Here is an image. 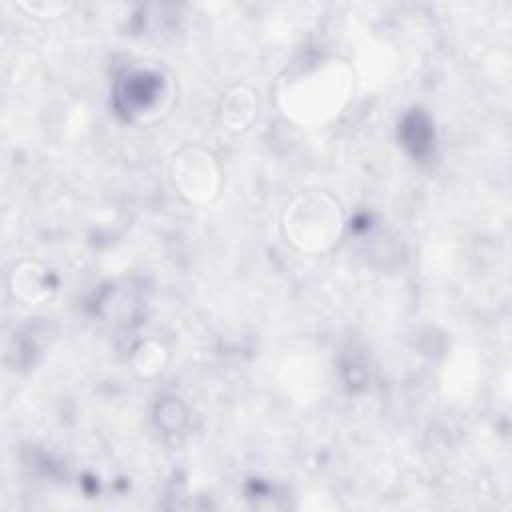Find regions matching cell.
I'll use <instances>...</instances> for the list:
<instances>
[{
  "label": "cell",
  "mask_w": 512,
  "mask_h": 512,
  "mask_svg": "<svg viewBox=\"0 0 512 512\" xmlns=\"http://www.w3.org/2000/svg\"><path fill=\"white\" fill-rule=\"evenodd\" d=\"M174 184L190 200H206L214 194L218 170L214 158L202 150H188L174 160Z\"/></svg>",
  "instance_id": "obj_2"
},
{
  "label": "cell",
  "mask_w": 512,
  "mask_h": 512,
  "mask_svg": "<svg viewBox=\"0 0 512 512\" xmlns=\"http://www.w3.org/2000/svg\"><path fill=\"white\" fill-rule=\"evenodd\" d=\"M342 230L338 204L324 194H308L286 212V234L302 250H324L332 246Z\"/></svg>",
  "instance_id": "obj_1"
},
{
  "label": "cell",
  "mask_w": 512,
  "mask_h": 512,
  "mask_svg": "<svg viewBox=\"0 0 512 512\" xmlns=\"http://www.w3.org/2000/svg\"><path fill=\"white\" fill-rule=\"evenodd\" d=\"M254 108V94L244 86H236L222 98L220 116L230 130H244L254 118Z\"/></svg>",
  "instance_id": "obj_3"
}]
</instances>
